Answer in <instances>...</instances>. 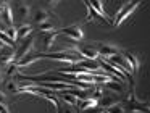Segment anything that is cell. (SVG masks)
I'll list each match as a JSON object with an SVG mask.
<instances>
[{
    "label": "cell",
    "mask_w": 150,
    "mask_h": 113,
    "mask_svg": "<svg viewBox=\"0 0 150 113\" xmlns=\"http://www.w3.org/2000/svg\"><path fill=\"white\" fill-rule=\"evenodd\" d=\"M102 87L103 89H107V90H111V92H115V94H123V90H124V84L123 82H115V81H108V82H105V84H102Z\"/></svg>",
    "instance_id": "7c38bea8"
},
{
    "label": "cell",
    "mask_w": 150,
    "mask_h": 113,
    "mask_svg": "<svg viewBox=\"0 0 150 113\" xmlns=\"http://www.w3.org/2000/svg\"><path fill=\"white\" fill-rule=\"evenodd\" d=\"M63 113H73V112H71L69 108H65V112H63Z\"/></svg>",
    "instance_id": "83f0119b"
},
{
    "label": "cell",
    "mask_w": 150,
    "mask_h": 113,
    "mask_svg": "<svg viewBox=\"0 0 150 113\" xmlns=\"http://www.w3.org/2000/svg\"><path fill=\"white\" fill-rule=\"evenodd\" d=\"M118 102V94L111 92V90H107L103 89V92H102V97L98 99V105H102V108L107 110L110 105H113V103Z\"/></svg>",
    "instance_id": "8992f818"
},
{
    "label": "cell",
    "mask_w": 150,
    "mask_h": 113,
    "mask_svg": "<svg viewBox=\"0 0 150 113\" xmlns=\"http://www.w3.org/2000/svg\"><path fill=\"white\" fill-rule=\"evenodd\" d=\"M33 47H34V37H33V36L23 39L21 45L18 47L16 53H15V60H13V61H20L21 58H24L26 55H29V52L33 50Z\"/></svg>",
    "instance_id": "277c9868"
},
{
    "label": "cell",
    "mask_w": 150,
    "mask_h": 113,
    "mask_svg": "<svg viewBox=\"0 0 150 113\" xmlns=\"http://www.w3.org/2000/svg\"><path fill=\"white\" fill-rule=\"evenodd\" d=\"M57 34H65V37H69L73 41H82V37H84V32L79 28V24H73L65 29H60V31H57Z\"/></svg>",
    "instance_id": "5b68a950"
},
{
    "label": "cell",
    "mask_w": 150,
    "mask_h": 113,
    "mask_svg": "<svg viewBox=\"0 0 150 113\" xmlns=\"http://www.w3.org/2000/svg\"><path fill=\"white\" fill-rule=\"evenodd\" d=\"M107 112L108 113H124V105L120 103V102H116V103H113V105L108 107Z\"/></svg>",
    "instance_id": "44dd1931"
},
{
    "label": "cell",
    "mask_w": 150,
    "mask_h": 113,
    "mask_svg": "<svg viewBox=\"0 0 150 113\" xmlns=\"http://www.w3.org/2000/svg\"><path fill=\"white\" fill-rule=\"evenodd\" d=\"M0 21L5 23L7 28H11V26H13V13H11V8L7 2H5L4 6L0 8Z\"/></svg>",
    "instance_id": "9c48e42d"
},
{
    "label": "cell",
    "mask_w": 150,
    "mask_h": 113,
    "mask_svg": "<svg viewBox=\"0 0 150 113\" xmlns=\"http://www.w3.org/2000/svg\"><path fill=\"white\" fill-rule=\"evenodd\" d=\"M0 82H2V71H0Z\"/></svg>",
    "instance_id": "1f68e13d"
},
{
    "label": "cell",
    "mask_w": 150,
    "mask_h": 113,
    "mask_svg": "<svg viewBox=\"0 0 150 113\" xmlns=\"http://www.w3.org/2000/svg\"><path fill=\"white\" fill-rule=\"evenodd\" d=\"M7 74H8L10 77H13V76H18L20 73H18V66H16V65H15V63H11L10 66H8V70H7Z\"/></svg>",
    "instance_id": "603a6c76"
},
{
    "label": "cell",
    "mask_w": 150,
    "mask_h": 113,
    "mask_svg": "<svg viewBox=\"0 0 150 113\" xmlns=\"http://www.w3.org/2000/svg\"><path fill=\"white\" fill-rule=\"evenodd\" d=\"M98 105V102L95 99H86V100H79L78 102V107L84 112V110H87V108H92V107H97Z\"/></svg>",
    "instance_id": "d6986e66"
},
{
    "label": "cell",
    "mask_w": 150,
    "mask_h": 113,
    "mask_svg": "<svg viewBox=\"0 0 150 113\" xmlns=\"http://www.w3.org/2000/svg\"><path fill=\"white\" fill-rule=\"evenodd\" d=\"M39 29H40V32H50V31H53V23L45 21L42 24H39Z\"/></svg>",
    "instance_id": "7402d4cb"
},
{
    "label": "cell",
    "mask_w": 150,
    "mask_h": 113,
    "mask_svg": "<svg viewBox=\"0 0 150 113\" xmlns=\"http://www.w3.org/2000/svg\"><path fill=\"white\" fill-rule=\"evenodd\" d=\"M57 31H50V32H44V48H45V52L52 50L53 47V42H55L57 39Z\"/></svg>",
    "instance_id": "8fae6325"
},
{
    "label": "cell",
    "mask_w": 150,
    "mask_h": 113,
    "mask_svg": "<svg viewBox=\"0 0 150 113\" xmlns=\"http://www.w3.org/2000/svg\"><path fill=\"white\" fill-rule=\"evenodd\" d=\"M91 5H92V8H94L95 11L98 13V15L103 16V18L107 19L108 23H113V21H111V18L107 15V11H105V3H103V2H100V0H94V2H91Z\"/></svg>",
    "instance_id": "5bb4252c"
},
{
    "label": "cell",
    "mask_w": 150,
    "mask_h": 113,
    "mask_svg": "<svg viewBox=\"0 0 150 113\" xmlns=\"http://www.w3.org/2000/svg\"><path fill=\"white\" fill-rule=\"evenodd\" d=\"M123 57L127 60V63L131 65V68H132V73L136 74L137 71H139V58H137L134 53H131V52H123Z\"/></svg>",
    "instance_id": "9a60e30c"
},
{
    "label": "cell",
    "mask_w": 150,
    "mask_h": 113,
    "mask_svg": "<svg viewBox=\"0 0 150 113\" xmlns=\"http://www.w3.org/2000/svg\"><path fill=\"white\" fill-rule=\"evenodd\" d=\"M4 86H5V89H7V92H10V94H18V89H20L18 82L13 79V77H8V79L4 82Z\"/></svg>",
    "instance_id": "ac0fdd59"
},
{
    "label": "cell",
    "mask_w": 150,
    "mask_h": 113,
    "mask_svg": "<svg viewBox=\"0 0 150 113\" xmlns=\"http://www.w3.org/2000/svg\"><path fill=\"white\" fill-rule=\"evenodd\" d=\"M100 113H108V112H107V110H102V112H100Z\"/></svg>",
    "instance_id": "4dcf8cb0"
},
{
    "label": "cell",
    "mask_w": 150,
    "mask_h": 113,
    "mask_svg": "<svg viewBox=\"0 0 150 113\" xmlns=\"http://www.w3.org/2000/svg\"><path fill=\"white\" fill-rule=\"evenodd\" d=\"M11 13H13V21L24 23V21H28V18L31 15V6L28 3L16 2L15 3V8L11 10Z\"/></svg>",
    "instance_id": "3957f363"
},
{
    "label": "cell",
    "mask_w": 150,
    "mask_h": 113,
    "mask_svg": "<svg viewBox=\"0 0 150 113\" xmlns=\"http://www.w3.org/2000/svg\"><path fill=\"white\" fill-rule=\"evenodd\" d=\"M5 99H7V97H5V94L2 92V90H0V103H4V102H5Z\"/></svg>",
    "instance_id": "4316f807"
},
{
    "label": "cell",
    "mask_w": 150,
    "mask_h": 113,
    "mask_svg": "<svg viewBox=\"0 0 150 113\" xmlns=\"http://www.w3.org/2000/svg\"><path fill=\"white\" fill-rule=\"evenodd\" d=\"M86 6H87V11H89V15H87V21H91V19L92 18H98V19H100V21L102 23H107V24H110V23H108L107 21V19H105L103 18V16H102V15H98V13L97 11H95V10L94 8H92V5H91V2H87V0H86Z\"/></svg>",
    "instance_id": "2e32d148"
},
{
    "label": "cell",
    "mask_w": 150,
    "mask_h": 113,
    "mask_svg": "<svg viewBox=\"0 0 150 113\" xmlns=\"http://www.w3.org/2000/svg\"><path fill=\"white\" fill-rule=\"evenodd\" d=\"M78 52L82 58H86V60H97L98 58L95 45H78Z\"/></svg>",
    "instance_id": "ba28073f"
},
{
    "label": "cell",
    "mask_w": 150,
    "mask_h": 113,
    "mask_svg": "<svg viewBox=\"0 0 150 113\" xmlns=\"http://www.w3.org/2000/svg\"><path fill=\"white\" fill-rule=\"evenodd\" d=\"M139 5H140V2H126V3H123V6L118 10V13H116V16H115V19H113V23H111V24L120 26L121 23L127 18V16L132 15V13L136 11V8Z\"/></svg>",
    "instance_id": "7a4b0ae2"
},
{
    "label": "cell",
    "mask_w": 150,
    "mask_h": 113,
    "mask_svg": "<svg viewBox=\"0 0 150 113\" xmlns=\"http://www.w3.org/2000/svg\"><path fill=\"white\" fill-rule=\"evenodd\" d=\"M0 29H2V31H4V24H2V21H0ZM5 32V31H4Z\"/></svg>",
    "instance_id": "f546056e"
},
{
    "label": "cell",
    "mask_w": 150,
    "mask_h": 113,
    "mask_svg": "<svg viewBox=\"0 0 150 113\" xmlns=\"http://www.w3.org/2000/svg\"><path fill=\"white\" fill-rule=\"evenodd\" d=\"M4 45H7V44H4V42L0 41V50H2V47H4Z\"/></svg>",
    "instance_id": "f1b7e54d"
},
{
    "label": "cell",
    "mask_w": 150,
    "mask_h": 113,
    "mask_svg": "<svg viewBox=\"0 0 150 113\" xmlns=\"http://www.w3.org/2000/svg\"><path fill=\"white\" fill-rule=\"evenodd\" d=\"M5 34H7L8 37H10L11 41H13V42H16V41H18V37H16V29H13V28H7Z\"/></svg>",
    "instance_id": "cb8c5ba5"
},
{
    "label": "cell",
    "mask_w": 150,
    "mask_h": 113,
    "mask_svg": "<svg viewBox=\"0 0 150 113\" xmlns=\"http://www.w3.org/2000/svg\"><path fill=\"white\" fill-rule=\"evenodd\" d=\"M31 32H33V26L31 24H23L21 28L16 29V37L18 39H26L31 36Z\"/></svg>",
    "instance_id": "e0dca14e"
},
{
    "label": "cell",
    "mask_w": 150,
    "mask_h": 113,
    "mask_svg": "<svg viewBox=\"0 0 150 113\" xmlns=\"http://www.w3.org/2000/svg\"><path fill=\"white\" fill-rule=\"evenodd\" d=\"M132 113H144V112H132Z\"/></svg>",
    "instance_id": "d6a6232c"
},
{
    "label": "cell",
    "mask_w": 150,
    "mask_h": 113,
    "mask_svg": "<svg viewBox=\"0 0 150 113\" xmlns=\"http://www.w3.org/2000/svg\"><path fill=\"white\" fill-rule=\"evenodd\" d=\"M15 53H16L15 47H11V45H4V47H2V50H0V65L13 63Z\"/></svg>",
    "instance_id": "52a82bcc"
},
{
    "label": "cell",
    "mask_w": 150,
    "mask_h": 113,
    "mask_svg": "<svg viewBox=\"0 0 150 113\" xmlns=\"http://www.w3.org/2000/svg\"><path fill=\"white\" fill-rule=\"evenodd\" d=\"M49 18H50V13L47 11V10H44V8H39V10H36V11H34L33 23H37V24H42V23H45Z\"/></svg>",
    "instance_id": "4fadbf2b"
},
{
    "label": "cell",
    "mask_w": 150,
    "mask_h": 113,
    "mask_svg": "<svg viewBox=\"0 0 150 113\" xmlns=\"http://www.w3.org/2000/svg\"><path fill=\"white\" fill-rule=\"evenodd\" d=\"M97 53H98V57L100 58H110L111 55H115V53H118V50L116 48H113V47H110V45H103V44H98L97 47Z\"/></svg>",
    "instance_id": "30bf717a"
},
{
    "label": "cell",
    "mask_w": 150,
    "mask_h": 113,
    "mask_svg": "<svg viewBox=\"0 0 150 113\" xmlns=\"http://www.w3.org/2000/svg\"><path fill=\"white\" fill-rule=\"evenodd\" d=\"M102 110L98 108V107H92V108H87V110H84V113H100Z\"/></svg>",
    "instance_id": "d4e9b609"
},
{
    "label": "cell",
    "mask_w": 150,
    "mask_h": 113,
    "mask_svg": "<svg viewBox=\"0 0 150 113\" xmlns=\"http://www.w3.org/2000/svg\"><path fill=\"white\" fill-rule=\"evenodd\" d=\"M37 58H47V60H58L65 61V63H74V61H81L84 58L79 55V52L76 50H66V52H52V53H36L34 60Z\"/></svg>",
    "instance_id": "6da1fadb"
},
{
    "label": "cell",
    "mask_w": 150,
    "mask_h": 113,
    "mask_svg": "<svg viewBox=\"0 0 150 113\" xmlns=\"http://www.w3.org/2000/svg\"><path fill=\"white\" fill-rule=\"evenodd\" d=\"M0 113H10L8 112V107L5 103H0Z\"/></svg>",
    "instance_id": "484cf974"
},
{
    "label": "cell",
    "mask_w": 150,
    "mask_h": 113,
    "mask_svg": "<svg viewBox=\"0 0 150 113\" xmlns=\"http://www.w3.org/2000/svg\"><path fill=\"white\" fill-rule=\"evenodd\" d=\"M60 97H62V99L65 100V102L68 103V105H74V107H78V102H79V100L76 99V97L73 95V94H69V92H66V90H65V92H60Z\"/></svg>",
    "instance_id": "ffe728a7"
}]
</instances>
